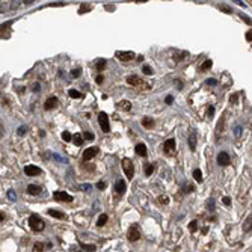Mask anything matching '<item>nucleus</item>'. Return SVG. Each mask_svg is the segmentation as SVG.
<instances>
[{
	"mask_svg": "<svg viewBox=\"0 0 252 252\" xmlns=\"http://www.w3.org/2000/svg\"><path fill=\"white\" fill-rule=\"evenodd\" d=\"M29 227L32 231H35V233H39V231H43L45 228V223L43 222V219H41L38 214H32V216L29 217Z\"/></svg>",
	"mask_w": 252,
	"mask_h": 252,
	"instance_id": "obj_1",
	"label": "nucleus"
},
{
	"mask_svg": "<svg viewBox=\"0 0 252 252\" xmlns=\"http://www.w3.org/2000/svg\"><path fill=\"white\" fill-rule=\"evenodd\" d=\"M121 165H122V169L125 172V175H127L128 180H132L133 175H134V166H133V162L130 159H122L121 162Z\"/></svg>",
	"mask_w": 252,
	"mask_h": 252,
	"instance_id": "obj_2",
	"label": "nucleus"
},
{
	"mask_svg": "<svg viewBox=\"0 0 252 252\" xmlns=\"http://www.w3.org/2000/svg\"><path fill=\"white\" fill-rule=\"evenodd\" d=\"M98 122L101 125V130L104 133H109L110 132V125H109V118H107V113L106 112H100L98 115Z\"/></svg>",
	"mask_w": 252,
	"mask_h": 252,
	"instance_id": "obj_3",
	"label": "nucleus"
},
{
	"mask_svg": "<svg viewBox=\"0 0 252 252\" xmlns=\"http://www.w3.org/2000/svg\"><path fill=\"white\" fill-rule=\"evenodd\" d=\"M116 57L122 62H128L134 59V53L133 51H116Z\"/></svg>",
	"mask_w": 252,
	"mask_h": 252,
	"instance_id": "obj_4",
	"label": "nucleus"
},
{
	"mask_svg": "<svg viewBox=\"0 0 252 252\" xmlns=\"http://www.w3.org/2000/svg\"><path fill=\"white\" fill-rule=\"evenodd\" d=\"M24 174L27 175V177H35V175H39L41 174V169L38 166H35V165H27L24 168Z\"/></svg>",
	"mask_w": 252,
	"mask_h": 252,
	"instance_id": "obj_5",
	"label": "nucleus"
},
{
	"mask_svg": "<svg viewBox=\"0 0 252 252\" xmlns=\"http://www.w3.org/2000/svg\"><path fill=\"white\" fill-rule=\"evenodd\" d=\"M140 239V233H139V228L138 227H130L128 229V240L130 241H138Z\"/></svg>",
	"mask_w": 252,
	"mask_h": 252,
	"instance_id": "obj_6",
	"label": "nucleus"
},
{
	"mask_svg": "<svg viewBox=\"0 0 252 252\" xmlns=\"http://www.w3.org/2000/svg\"><path fill=\"white\" fill-rule=\"evenodd\" d=\"M53 196H55L56 201H65V202H71L72 201V196L68 195L66 192H55Z\"/></svg>",
	"mask_w": 252,
	"mask_h": 252,
	"instance_id": "obj_7",
	"label": "nucleus"
},
{
	"mask_svg": "<svg viewBox=\"0 0 252 252\" xmlns=\"http://www.w3.org/2000/svg\"><path fill=\"white\" fill-rule=\"evenodd\" d=\"M97 154H98V148L97 146H91V148L83 151V160H91L92 157H95Z\"/></svg>",
	"mask_w": 252,
	"mask_h": 252,
	"instance_id": "obj_8",
	"label": "nucleus"
},
{
	"mask_svg": "<svg viewBox=\"0 0 252 252\" xmlns=\"http://www.w3.org/2000/svg\"><path fill=\"white\" fill-rule=\"evenodd\" d=\"M57 106V98L56 97H49L45 100V103H44V109L45 110H50V109H55Z\"/></svg>",
	"mask_w": 252,
	"mask_h": 252,
	"instance_id": "obj_9",
	"label": "nucleus"
},
{
	"mask_svg": "<svg viewBox=\"0 0 252 252\" xmlns=\"http://www.w3.org/2000/svg\"><path fill=\"white\" fill-rule=\"evenodd\" d=\"M217 163H219L220 166H227V165L229 163V156H228L227 153H219V156H217Z\"/></svg>",
	"mask_w": 252,
	"mask_h": 252,
	"instance_id": "obj_10",
	"label": "nucleus"
},
{
	"mask_svg": "<svg viewBox=\"0 0 252 252\" xmlns=\"http://www.w3.org/2000/svg\"><path fill=\"white\" fill-rule=\"evenodd\" d=\"M41 192H43V187L38 186V184H29L27 186V193H30V195H39Z\"/></svg>",
	"mask_w": 252,
	"mask_h": 252,
	"instance_id": "obj_11",
	"label": "nucleus"
},
{
	"mask_svg": "<svg viewBox=\"0 0 252 252\" xmlns=\"http://www.w3.org/2000/svg\"><path fill=\"white\" fill-rule=\"evenodd\" d=\"M163 148H165L166 153H171V151H174V148H175V140H174V139H166L165 144H163Z\"/></svg>",
	"mask_w": 252,
	"mask_h": 252,
	"instance_id": "obj_12",
	"label": "nucleus"
},
{
	"mask_svg": "<svg viewBox=\"0 0 252 252\" xmlns=\"http://www.w3.org/2000/svg\"><path fill=\"white\" fill-rule=\"evenodd\" d=\"M115 190H116L118 195H122V193L125 192V183H124V180H118L116 183H115Z\"/></svg>",
	"mask_w": 252,
	"mask_h": 252,
	"instance_id": "obj_13",
	"label": "nucleus"
},
{
	"mask_svg": "<svg viewBox=\"0 0 252 252\" xmlns=\"http://www.w3.org/2000/svg\"><path fill=\"white\" fill-rule=\"evenodd\" d=\"M189 148L192 151L196 150V134H195V132H192L189 134Z\"/></svg>",
	"mask_w": 252,
	"mask_h": 252,
	"instance_id": "obj_14",
	"label": "nucleus"
},
{
	"mask_svg": "<svg viewBox=\"0 0 252 252\" xmlns=\"http://www.w3.org/2000/svg\"><path fill=\"white\" fill-rule=\"evenodd\" d=\"M127 83L132 85V86H139V85H142V80H140L139 77H136V76H128L127 77Z\"/></svg>",
	"mask_w": 252,
	"mask_h": 252,
	"instance_id": "obj_15",
	"label": "nucleus"
},
{
	"mask_svg": "<svg viewBox=\"0 0 252 252\" xmlns=\"http://www.w3.org/2000/svg\"><path fill=\"white\" fill-rule=\"evenodd\" d=\"M142 127H144V128H153V127H154V119L145 116V118L142 119Z\"/></svg>",
	"mask_w": 252,
	"mask_h": 252,
	"instance_id": "obj_16",
	"label": "nucleus"
},
{
	"mask_svg": "<svg viewBox=\"0 0 252 252\" xmlns=\"http://www.w3.org/2000/svg\"><path fill=\"white\" fill-rule=\"evenodd\" d=\"M136 154H139L140 157H145L146 156V146H145V144H138V145H136Z\"/></svg>",
	"mask_w": 252,
	"mask_h": 252,
	"instance_id": "obj_17",
	"label": "nucleus"
},
{
	"mask_svg": "<svg viewBox=\"0 0 252 252\" xmlns=\"http://www.w3.org/2000/svg\"><path fill=\"white\" fill-rule=\"evenodd\" d=\"M49 216H53V217H57V219H66V216L64 213H61V211H57V210H49Z\"/></svg>",
	"mask_w": 252,
	"mask_h": 252,
	"instance_id": "obj_18",
	"label": "nucleus"
},
{
	"mask_svg": "<svg viewBox=\"0 0 252 252\" xmlns=\"http://www.w3.org/2000/svg\"><path fill=\"white\" fill-rule=\"evenodd\" d=\"M251 229H252V216H249L245 220V223H243V231L245 233H249Z\"/></svg>",
	"mask_w": 252,
	"mask_h": 252,
	"instance_id": "obj_19",
	"label": "nucleus"
},
{
	"mask_svg": "<svg viewBox=\"0 0 252 252\" xmlns=\"http://www.w3.org/2000/svg\"><path fill=\"white\" fill-rule=\"evenodd\" d=\"M107 219H109L107 214H100V216H98V220H97V225H98V227H103V225L107 222Z\"/></svg>",
	"mask_w": 252,
	"mask_h": 252,
	"instance_id": "obj_20",
	"label": "nucleus"
},
{
	"mask_svg": "<svg viewBox=\"0 0 252 252\" xmlns=\"http://www.w3.org/2000/svg\"><path fill=\"white\" fill-rule=\"evenodd\" d=\"M83 139H85V138H83V134H80V133H76V134H74V144H76V145L80 146V145L83 144Z\"/></svg>",
	"mask_w": 252,
	"mask_h": 252,
	"instance_id": "obj_21",
	"label": "nucleus"
},
{
	"mask_svg": "<svg viewBox=\"0 0 252 252\" xmlns=\"http://www.w3.org/2000/svg\"><path fill=\"white\" fill-rule=\"evenodd\" d=\"M68 95H70L71 98H82L83 97L78 91H76V89H70V91H68Z\"/></svg>",
	"mask_w": 252,
	"mask_h": 252,
	"instance_id": "obj_22",
	"label": "nucleus"
},
{
	"mask_svg": "<svg viewBox=\"0 0 252 252\" xmlns=\"http://www.w3.org/2000/svg\"><path fill=\"white\" fill-rule=\"evenodd\" d=\"M193 178H195L198 183H201V181H202V174H201V171H199V169H195V171H193Z\"/></svg>",
	"mask_w": 252,
	"mask_h": 252,
	"instance_id": "obj_23",
	"label": "nucleus"
},
{
	"mask_svg": "<svg viewBox=\"0 0 252 252\" xmlns=\"http://www.w3.org/2000/svg\"><path fill=\"white\" fill-rule=\"evenodd\" d=\"M44 251V243H39V241H36L33 245V252H43Z\"/></svg>",
	"mask_w": 252,
	"mask_h": 252,
	"instance_id": "obj_24",
	"label": "nucleus"
},
{
	"mask_svg": "<svg viewBox=\"0 0 252 252\" xmlns=\"http://www.w3.org/2000/svg\"><path fill=\"white\" fill-rule=\"evenodd\" d=\"M196 229H198V222L196 220H192V222L189 223V231H190V233H196Z\"/></svg>",
	"mask_w": 252,
	"mask_h": 252,
	"instance_id": "obj_25",
	"label": "nucleus"
},
{
	"mask_svg": "<svg viewBox=\"0 0 252 252\" xmlns=\"http://www.w3.org/2000/svg\"><path fill=\"white\" fill-rule=\"evenodd\" d=\"M211 64H213V62L210 61V59L204 61V64L201 65V70H202V71H205V70H210V68H211Z\"/></svg>",
	"mask_w": 252,
	"mask_h": 252,
	"instance_id": "obj_26",
	"label": "nucleus"
},
{
	"mask_svg": "<svg viewBox=\"0 0 252 252\" xmlns=\"http://www.w3.org/2000/svg\"><path fill=\"white\" fill-rule=\"evenodd\" d=\"M6 195H8V199H9V201H15V199H17V193H15L12 189H9Z\"/></svg>",
	"mask_w": 252,
	"mask_h": 252,
	"instance_id": "obj_27",
	"label": "nucleus"
},
{
	"mask_svg": "<svg viewBox=\"0 0 252 252\" xmlns=\"http://www.w3.org/2000/svg\"><path fill=\"white\" fill-rule=\"evenodd\" d=\"M82 249H83V251H86V252H94L97 248H95L94 245H82Z\"/></svg>",
	"mask_w": 252,
	"mask_h": 252,
	"instance_id": "obj_28",
	"label": "nucleus"
},
{
	"mask_svg": "<svg viewBox=\"0 0 252 252\" xmlns=\"http://www.w3.org/2000/svg\"><path fill=\"white\" fill-rule=\"evenodd\" d=\"M153 172H154V166H153V165H146V166H145V175H146V177H150Z\"/></svg>",
	"mask_w": 252,
	"mask_h": 252,
	"instance_id": "obj_29",
	"label": "nucleus"
},
{
	"mask_svg": "<svg viewBox=\"0 0 252 252\" xmlns=\"http://www.w3.org/2000/svg\"><path fill=\"white\" fill-rule=\"evenodd\" d=\"M80 74H82V68H76V70L71 71V76L74 77V78L76 77H80Z\"/></svg>",
	"mask_w": 252,
	"mask_h": 252,
	"instance_id": "obj_30",
	"label": "nucleus"
},
{
	"mask_svg": "<svg viewBox=\"0 0 252 252\" xmlns=\"http://www.w3.org/2000/svg\"><path fill=\"white\" fill-rule=\"evenodd\" d=\"M26 132H27V125H21V127L18 128V136H24L26 134Z\"/></svg>",
	"mask_w": 252,
	"mask_h": 252,
	"instance_id": "obj_31",
	"label": "nucleus"
},
{
	"mask_svg": "<svg viewBox=\"0 0 252 252\" xmlns=\"http://www.w3.org/2000/svg\"><path fill=\"white\" fill-rule=\"evenodd\" d=\"M83 138L88 139V140H94V139H95V136H94V133H91V132H85V134H83Z\"/></svg>",
	"mask_w": 252,
	"mask_h": 252,
	"instance_id": "obj_32",
	"label": "nucleus"
},
{
	"mask_svg": "<svg viewBox=\"0 0 252 252\" xmlns=\"http://www.w3.org/2000/svg\"><path fill=\"white\" fill-rule=\"evenodd\" d=\"M142 71H144V74H146V76L153 74V70H151L148 65H144V66H142Z\"/></svg>",
	"mask_w": 252,
	"mask_h": 252,
	"instance_id": "obj_33",
	"label": "nucleus"
},
{
	"mask_svg": "<svg viewBox=\"0 0 252 252\" xmlns=\"http://www.w3.org/2000/svg\"><path fill=\"white\" fill-rule=\"evenodd\" d=\"M62 139H64L65 142H70V140H71V134H70V132H64V133H62Z\"/></svg>",
	"mask_w": 252,
	"mask_h": 252,
	"instance_id": "obj_34",
	"label": "nucleus"
},
{
	"mask_svg": "<svg viewBox=\"0 0 252 252\" xmlns=\"http://www.w3.org/2000/svg\"><path fill=\"white\" fill-rule=\"evenodd\" d=\"M104 66H106V61H104V59H100V61L97 62V68H98V70H103Z\"/></svg>",
	"mask_w": 252,
	"mask_h": 252,
	"instance_id": "obj_35",
	"label": "nucleus"
},
{
	"mask_svg": "<svg viewBox=\"0 0 252 252\" xmlns=\"http://www.w3.org/2000/svg\"><path fill=\"white\" fill-rule=\"evenodd\" d=\"M89 9H91V8H89L88 5H86V3H82V6H80V11H78V14H83V12L89 11Z\"/></svg>",
	"mask_w": 252,
	"mask_h": 252,
	"instance_id": "obj_36",
	"label": "nucleus"
},
{
	"mask_svg": "<svg viewBox=\"0 0 252 252\" xmlns=\"http://www.w3.org/2000/svg\"><path fill=\"white\" fill-rule=\"evenodd\" d=\"M119 106L122 107V109H125V110H130V107H132V104H130L128 101H122V103L119 104Z\"/></svg>",
	"mask_w": 252,
	"mask_h": 252,
	"instance_id": "obj_37",
	"label": "nucleus"
},
{
	"mask_svg": "<svg viewBox=\"0 0 252 252\" xmlns=\"http://www.w3.org/2000/svg\"><path fill=\"white\" fill-rule=\"evenodd\" d=\"M97 189H98V190H104V189H106V183H104V181H98L97 183Z\"/></svg>",
	"mask_w": 252,
	"mask_h": 252,
	"instance_id": "obj_38",
	"label": "nucleus"
},
{
	"mask_svg": "<svg viewBox=\"0 0 252 252\" xmlns=\"http://www.w3.org/2000/svg\"><path fill=\"white\" fill-rule=\"evenodd\" d=\"M207 85H210V86H216V85H217V80H216V78H208V80H207Z\"/></svg>",
	"mask_w": 252,
	"mask_h": 252,
	"instance_id": "obj_39",
	"label": "nucleus"
},
{
	"mask_svg": "<svg viewBox=\"0 0 252 252\" xmlns=\"http://www.w3.org/2000/svg\"><path fill=\"white\" fill-rule=\"evenodd\" d=\"M207 205H208V208H210V210H214V199H213V198H210V199H208Z\"/></svg>",
	"mask_w": 252,
	"mask_h": 252,
	"instance_id": "obj_40",
	"label": "nucleus"
},
{
	"mask_svg": "<svg viewBox=\"0 0 252 252\" xmlns=\"http://www.w3.org/2000/svg\"><path fill=\"white\" fill-rule=\"evenodd\" d=\"M207 115H208V118H211L213 115H214V107H213V106H210V107L207 109Z\"/></svg>",
	"mask_w": 252,
	"mask_h": 252,
	"instance_id": "obj_41",
	"label": "nucleus"
},
{
	"mask_svg": "<svg viewBox=\"0 0 252 252\" xmlns=\"http://www.w3.org/2000/svg\"><path fill=\"white\" fill-rule=\"evenodd\" d=\"M172 101H174V97H172V95H168V97L165 98V103H166V104H172Z\"/></svg>",
	"mask_w": 252,
	"mask_h": 252,
	"instance_id": "obj_42",
	"label": "nucleus"
},
{
	"mask_svg": "<svg viewBox=\"0 0 252 252\" xmlns=\"http://www.w3.org/2000/svg\"><path fill=\"white\" fill-rule=\"evenodd\" d=\"M241 20H243L245 23H248V24H251V26H252V20H251V18H248L246 15H241Z\"/></svg>",
	"mask_w": 252,
	"mask_h": 252,
	"instance_id": "obj_43",
	"label": "nucleus"
},
{
	"mask_svg": "<svg viewBox=\"0 0 252 252\" xmlns=\"http://www.w3.org/2000/svg\"><path fill=\"white\" fill-rule=\"evenodd\" d=\"M55 159H57V162H64V163H66V159H64V157H61V156H57V154H53Z\"/></svg>",
	"mask_w": 252,
	"mask_h": 252,
	"instance_id": "obj_44",
	"label": "nucleus"
},
{
	"mask_svg": "<svg viewBox=\"0 0 252 252\" xmlns=\"http://www.w3.org/2000/svg\"><path fill=\"white\" fill-rule=\"evenodd\" d=\"M237 98H239V95H237V94H234V95H231L229 101H231V103H237Z\"/></svg>",
	"mask_w": 252,
	"mask_h": 252,
	"instance_id": "obj_45",
	"label": "nucleus"
},
{
	"mask_svg": "<svg viewBox=\"0 0 252 252\" xmlns=\"http://www.w3.org/2000/svg\"><path fill=\"white\" fill-rule=\"evenodd\" d=\"M234 133H235V136L239 138V136L241 134V128H240V127H235V128H234Z\"/></svg>",
	"mask_w": 252,
	"mask_h": 252,
	"instance_id": "obj_46",
	"label": "nucleus"
},
{
	"mask_svg": "<svg viewBox=\"0 0 252 252\" xmlns=\"http://www.w3.org/2000/svg\"><path fill=\"white\" fill-rule=\"evenodd\" d=\"M223 204H225V205H229V204H231V199H229L228 196H225V198H223Z\"/></svg>",
	"mask_w": 252,
	"mask_h": 252,
	"instance_id": "obj_47",
	"label": "nucleus"
},
{
	"mask_svg": "<svg viewBox=\"0 0 252 252\" xmlns=\"http://www.w3.org/2000/svg\"><path fill=\"white\" fill-rule=\"evenodd\" d=\"M39 89H41V86L38 85V83H35V85H33V92H38Z\"/></svg>",
	"mask_w": 252,
	"mask_h": 252,
	"instance_id": "obj_48",
	"label": "nucleus"
},
{
	"mask_svg": "<svg viewBox=\"0 0 252 252\" xmlns=\"http://www.w3.org/2000/svg\"><path fill=\"white\" fill-rule=\"evenodd\" d=\"M246 38H248V41H252V30H249V32L246 33Z\"/></svg>",
	"mask_w": 252,
	"mask_h": 252,
	"instance_id": "obj_49",
	"label": "nucleus"
},
{
	"mask_svg": "<svg viewBox=\"0 0 252 252\" xmlns=\"http://www.w3.org/2000/svg\"><path fill=\"white\" fill-rule=\"evenodd\" d=\"M82 189H83V190H91V184H83Z\"/></svg>",
	"mask_w": 252,
	"mask_h": 252,
	"instance_id": "obj_50",
	"label": "nucleus"
},
{
	"mask_svg": "<svg viewBox=\"0 0 252 252\" xmlns=\"http://www.w3.org/2000/svg\"><path fill=\"white\" fill-rule=\"evenodd\" d=\"M95 82L98 83V85H100V83H103V76H98V77L95 78Z\"/></svg>",
	"mask_w": 252,
	"mask_h": 252,
	"instance_id": "obj_51",
	"label": "nucleus"
},
{
	"mask_svg": "<svg viewBox=\"0 0 252 252\" xmlns=\"http://www.w3.org/2000/svg\"><path fill=\"white\" fill-rule=\"evenodd\" d=\"M159 202H163V204H166V202H168V198H166V196H163V198H159Z\"/></svg>",
	"mask_w": 252,
	"mask_h": 252,
	"instance_id": "obj_52",
	"label": "nucleus"
},
{
	"mask_svg": "<svg viewBox=\"0 0 252 252\" xmlns=\"http://www.w3.org/2000/svg\"><path fill=\"white\" fill-rule=\"evenodd\" d=\"M222 11H225V12H231V9H229L228 6H222Z\"/></svg>",
	"mask_w": 252,
	"mask_h": 252,
	"instance_id": "obj_53",
	"label": "nucleus"
},
{
	"mask_svg": "<svg viewBox=\"0 0 252 252\" xmlns=\"http://www.w3.org/2000/svg\"><path fill=\"white\" fill-rule=\"evenodd\" d=\"M175 85H177V86H178V89H181V86H183V85H181V82H180V80H175Z\"/></svg>",
	"mask_w": 252,
	"mask_h": 252,
	"instance_id": "obj_54",
	"label": "nucleus"
},
{
	"mask_svg": "<svg viewBox=\"0 0 252 252\" xmlns=\"http://www.w3.org/2000/svg\"><path fill=\"white\" fill-rule=\"evenodd\" d=\"M251 3H252V2H251Z\"/></svg>",
	"mask_w": 252,
	"mask_h": 252,
	"instance_id": "obj_55",
	"label": "nucleus"
}]
</instances>
